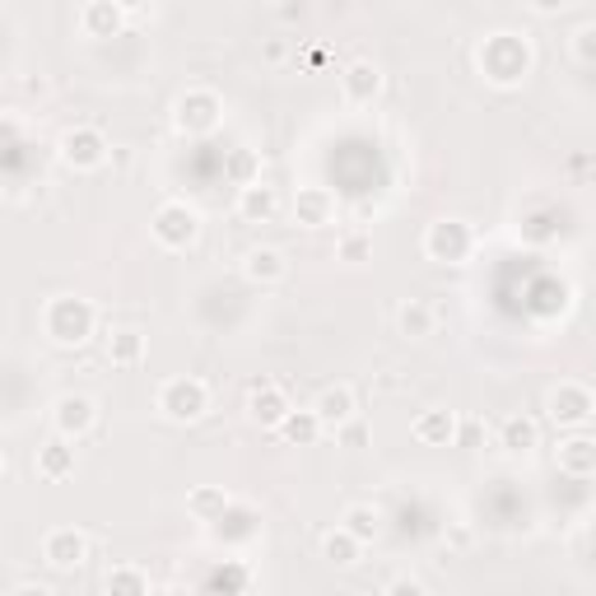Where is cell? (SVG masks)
Here are the masks:
<instances>
[{
  "instance_id": "1",
  "label": "cell",
  "mask_w": 596,
  "mask_h": 596,
  "mask_svg": "<svg viewBox=\"0 0 596 596\" xmlns=\"http://www.w3.org/2000/svg\"><path fill=\"white\" fill-rule=\"evenodd\" d=\"M475 71L484 75V84H494V90H522L526 75L536 71L532 33H517V29L484 33L475 48Z\"/></svg>"
},
{
  "instance_id": "2",
  "label": "cell",
  "mask_w": 596,
  "mask_h": 596,
  "mask_svg": "<svg viewBox=\"0 0 596 596\" xmlns=\"http://www.w3.org/2000/svg\"><path fill=\"white\" fill-rule=\"evenodd\" d=\"M38 326L56 349H84L98 336V307L80 294H52L42 303Z\"/></svg>"
},
{
  "instance_id": "3",
  "label": "cell",
  "mask_w": 596,
  "mask_h": 596,
  "mask_svg": "<svg viewBox=\"0 0 596 596\" xmlns=\"http://www.w3.org/2000/svg\"><path fill=\"white\" fill-rule=\"evenodd\" d=\"M172 126H178V136H187V140L215 136V130L224 126V98H219L210 84H187L178 103H172Z\"/></svg>"
},
{
  "instance_id": "4",
  "label": "cell",
  "mask_w": 596,
  "mask_h": 596,
  "mask_svg": "<svg viewBox=\"0 0 596 596\" xmlns=\"http://www.w3.org/2000/svg\"><path fill=\"white\" fill-rule=\"evenodd\" d=\"M154 410H159L168 425H196L210 410V387L196 378V373H178V378H164L154 391Z\"/></svg>"
},
{
  "instance_id": "5",
  "label": "cell",
  "mask_w": 596,
  "mask_h": 596,
  "mask_svg": "<svg viewBox=\"0 0 596 596\" xmlns=\"http://www.w3.org/2000/svg\"><path fill=\"white\" fill-rule=\"evenodd\" d=\"M56 159L71 172H98V168H107V159H113V140L90 122L65 126L61 140H56Z\"/></svg>"
},
{
  "instance_id": "6",
  "label": "cell",
  "mask_w": 596,
  "mask_h": 596,
  "mask_svg": "<svg viewBox=\"0 0 596 596\" xmlns=\"http://www.w3.org/2000/svg\"><path fill=\"white\" fill-rule=\"evenodd\" d=\"M149 238L159 242L164 252H187V248H196V238H201V210L187 206V201H164V206H154V215H149Z\"/></svg>"
},
{
  "instance_id": "7",
  "label": "cell",
  "mask_w": 596,
  "mask_h": 596,
  "mask_svg": "<svg viewBox=\"0 0 596 596\" xmlns=\"http://www.w3.org/2000/svg\"><path fill=\"white\" fill-rule=\"evenodd\" d=\"M480 238L475 229L467 224V219H433V224L425 229V257L438 261V266H467V261L475 257Z\"/></svg>"
},
{
  "instance_id": "8",
  "label": "cell",
  "mask_w": 596,
  "mask_h": 596,
  "mask_svg": "<svg viewBox=\"0 0 596 596\" xmlns=\"http://www.w3.org/2000/svg\"><path fill=\"white\" fill-rule=\"evenodd\" d=\"M545 415H550V425L555 429H583V425H592V415H596V391L583 378H564V383L550 387Z\"/></svg>"
},
{
  "instance_id": "9",
  "label": "cell",
  "mask_w": 596,
  "mask_h": 596,
  "mask_svg": "<svg viewBox=\"0 0 596 596\" xmlns=\"http://www.w3.org/2000/svg\"><path fill=\"white\" fill-rule=\"evenodd\" d=\"M52 429L71 443H84L94 429H98V401L84 391H61L52 401Z\"/></svg>"
},
{
  "instance_id": "10",
  "label": "cell",
  "mask_w": 596,
  "mask_h": 596,
  "mask_svg": "<svg viewBox=\"0 0 596 596\" xmlns=\"http://www.w3.org/2000/svg\"><path fill=\"white\" fill-rule=\"evenodd\" d=\"M90 536L80 532V526H52L48 536H42V564L52 573H75L90 564Z\"/></svg>"
},
{
  "instance_id": "11",
  "label": "cell",
  "mask_w": 596,
  "mask_h": 596,
  "mask_svg": "<svg viewBox=\"0 0 596 596\" xmlns=\"http://www.w3.org/2000/svg\"><path fill=\"white\" fill-rule=\"evenodd\" d=\"M555 467L568 480H596V438L583 429H568L555 443Z\"/></svg>"
},
{
  "instance_id": "12",
  "label": "cell",
  "mask_w": 596,
  "mask_h": 596,
  "mask_svg": "<svg viewBox=\"0 0 596 596\" xmlns=\"http://www.w3.org/2000/svg\"><path fill=\"white\" fill-rule=\"evenodd\" d=\"M383 84H387V75H383L378 61H349L341 71V98L349 107H373L383 94Z\"/></svg>"
},
{
  "instance_id": "13",
  "label": "cell",
  "mask_w": 596,
  "mask_h": 596,
  "mask_svg": "<svg viewBox=\"0 0 596 596\" xmlns=\"http://www.w3.org/2000/svg\"><path fill=\"white\" fill-rule=\"evenodd\" d=\"M294 410V401H290V391H284L280 383H252L248 387V419L257 429H280L284 425V415Z\"/></svg>"
},
{
  "instance_id": "14",
  "label": "cell",
  "mask_w": 596,
  "mask_h": 596,
  "mask_svg": "<svg viewBox=\"0 0 596 596\" xmlns=\"http://www.w3.org/2000/svg\"><path fill=\"white\" fill-rule=\"evenodd\" d=\"M80 33L107 42V38H122L126 33V6L122 0H84L80 6Z\"/></svg>"
},
{
  "instance_id": "15",
  "label": "cell",
  "mask_w": 596,
  "mask_h": 596,
  "mask_svg": "<svg viewBox=\"0 0 596 596\" xmlns=\"http://www.w3.org/2000/svg\"><path fill=\"white\" fill-rule=\"evenodd\" d=\"M457 429H461V419H457V410H448V406L419 410L415 425H410V433H415L419 448H452V443H457Z\"/></svg>"
},
{
  "instance_id": "16",
  "label": "cell",
  "mask_w": 596,
  "mask_h": 596,
  "mask_svg": "<svg viewBox=\"0 0 596 596\" xmlns=\"http://www.w3.org/2000/svg\"><path fill=\"white\" fill-rule=\"evenodd\" d=\"M75 467H80V452H75V443L71 438H48L38 452H33V471H38V480H48V484H61V480H71L75 475Z\"/></svg>"
},
{
  "instance_id": "17",
  "label": "cell",
  "mask_w": 596,
  "mask_h": 596,
  "mask_svg": "<svg viewBox=\"0 0 596 596\" xmlns=\"http://www.w3.org/2000/svg\"><path fill=\"white\" fill-rule=\"evenodd\" d=\"M242 275H248L257 290H275V284H284V275H290V257L271 248V242H261V248L242 252Z\"/></svg>"
},
{
  "instance_id": "18",
  "label": "cell",
  "mask_w": 596,
  "mask_h": 596,
  "mask_svg": "<svg viewBox=\"0 0 596 596\" xmlns=\"http://www.w3.org/2000/svg\"><path fill=\"white\" fill-rule=\"evenodd\" d=\"M313 406H317V415H322L326 433H336V429L349 425V419H359V396H355V387H349V383H331V387H322Z\"/></svg>"
},
{
  "instance_id": "19",
  "label": "cell",
  "mask_w": 596,
  "mask_h": 596,
  "mask_svg": "<svg viewBox=\"0 0 596 596\" xmlns=\"http://www.w3.org/2000/svg\"><path fill=\"white\" fill-rule=\"evenodd\" d=\"M294 224L299 229H331L336 224V196L326 187H299L294 191Z\"/></svg>"
},
{
  "instance_id": "20",
  "label": "cell",
  "mask_w": 596,
  "mask_h": 596,
  "mask_svg": "<svg viewBox=\"0 0 596 596\" xmlns=\"http://www.w3.org/2000/svg\"><path fill=\"white\" fill-rule=\"evenodd\" d=\"M275 215H280V191L266 178L238 187V219L242 224H271Z\"/></svg>"
},
{
  "instance_id": "21",
  "label": "cell",
  "mask_w": 596,
  "mask_h": 596,
  "mask_svg": "<svg viewBox=\"0 0 596 596\" xmlns=\"http://www.w3.org/2000/svg\"><path fill=\"white\" fill-rule=\"evenodd\" d=\"M499 448L508 452V457H526V452H536L541 448V425L532 415H503L499 419Z\"/></svg>"
},
{
  "instance_id": "22",
  "label": "cell",
  "mask_w": 596,
  "mask_h": 596,
  "mask_svg": "<svg viewBox=\"0 0 596 596\" xmlns=\"http://www.w3.org/2000/svg\"><path fill=\"white\" fill-rule=\"evenodd\" d=\"M284 443L290 448H317L322 443V433H326V425H322V415H317V406H294L290 415H284V425L275 429Z\"/></svg>"
},
{
  "instance_id": "23",
  "label": "cell",
  "mask_w": 596,
  "mask_h": 596,
  "mask_svg": "<svg viewBox=\"0 0 596 596\" xmlns=\"http://www.w3.org/2000/svg\"><path fill=\"white\" fill-rule=\"evenodd\" d=\"M103 355H107V364H113V368H136V364H145V331H136V326L107 331Z\"/></svg>"
},
{
  "instance_id": "24",
  "label": "cell",
  "mask_w": 596,
  "mask_h": 596,
  "mask_svg": "<svg viewBox=\"0 0 596 596\" xmlns=\"http://www.w3.org/2000/svg\"><path fill=\"white\" fill-rule=\"evenodd\" d=\"M229 508H233V499H229L224 484H191L187 490V513L196 522H224Z\"/></svg>"
},
{
  "instance_id": "25",
  "label": "cell",
  "mask_w": 596,
  "mask_h": 596,
  "mask_svg": "<svg viewBox=\"0 0 596 596\" xmlns=\"http://www.w3.org/2000/svg\"><path fill=\"white\" fill-rule=\"evenodd\" d=\"M433 326H438L433 303H425V299H401V307H396V331H401L406 341H429Z\"/></svg>"
},
{
  "instance_id": "26",
  "label": "cell",
  "mask_w": 596,
  "mask_h": 596,
  "mask_svg": "<svg viewBox=\"0 0 596 596\" xmlns=\"http://www.w3.org/2000/svg\"><path fill=\"white\" fill-rule=\"evenodd\" d=\"M359 555H364V541H359L355 532H345L341 522L322 536V560H326L331 568H355V564H359Z\"/></svg>"
},
{
  "instance_id": "27",
  "label": "cell",
  "mask_w": 596,
  "mask_h": 596,
  "mask_svg": "<svg viewBox=\"0 0 596 596\" xmlns=\"http://www.w3.org/2000/svg\"><path fill=\"white\" fill-rule=\"evenodd\" d=\"M103 592L107 596H149L154 583H149V573L140 564H117V568H107Z\"/></svg>"
},
{
  "instance_id": "28",
  "label": "cell",
  "mask_w": 596,
  "mask_h": 596,
  "mask_svg": "<svg viewBox=\"0 0 596 596\" xmlns=\"http://www.w3.org/2000/svg\"><path fill=\"white\" fill-rule=\"evenodd\" d=\"M341 526H345V532H355L364 545H373V541L383 536V513L373 503H349L345 513H341Z\"/></svg>"
},
{
  "instance_id": "29",
  "label": "cell",
  "mask_w": 596,
  "mask_h": 596,
  "mask_svg": "<svg viewBox=\"0 0 596 596\" xmlns=\"http://www.w3.org/2000/svg\"><path fill=\"white\" fill-rule=\"evenodd\" d=\"M336 261H349V266H359V261H373V238L364 229H349L336 238Z\"/></svg>"
},
{
  "instance_id": "30",
  "label": "cell",
  "mask_w": 596,
  "mask_h": 596,
  "mask_svg": "<svg viewBox=\"0 0 596 596\" xmlns=\"http://www.w3.org/2000/svg\"><path fill=\"white\" fill-rule=\"evenodd\" d=\"M229 178H233L238 187L257 182V178H261V154H257V149H248V145H238V149L229 154Z\"/></svg>"
},
{
  "instance_id": "31",
  "label": "cell",
  "mask_w": 596,
  "mask_h": 596,
  "mask_svg": "<svg viewBox=\"0 0 596 596\" xmlns=\"http://www.w3.org/2000/svg\"><path fill=\"white\" fill-rule=\"evenodd\" d=\"M568 48H573V56H578L583 65H596V24H583V29H573Z\"/></svg>"
},
{
  "instance_id": "32",
  "label": "cell",
  "mask_w": 596,
  "mask_h": 596,
  "mask_svg": "<svg viewBox=\"0 0 596 596\" xmlns=\"http://www.w3.org/2000/svg\"><path fill=\"white\" fill-rule=\"evenodd\" d=\"M383 592H396V596H425L429 583L419 578V573H391V578L383 583Z\"/></svg>"
},
{
  "instance_id": "33",
  "label": "cell",
  "mask_w": 596,
  "mask_h": 596,
  "mask_svg": "<svg viewBox=\"0 0 596 596\" xmlns=\"http://www.w3.org/2000/svg\"><path fill=\"white\" fill-rule=\"evenodd\" d=\"M568 6H573V0H526V10L541 14V19H555V14H564Z\"/></svg>"
},
{
  "instance_id": "34",
  "label": "cell",
  "mask_w": 596,
  "mask_h": 596,
  "mask_svg": "<svg viewBox=\"0 0 596 596\" xmlns=\"http://www.w3.org/2000/svg\"><path fill=\"white\" fill-rule=\"evenodd\" d=\"M284 56H290V42H284V38H271L266 48H261V61H266V65H284Z\"/></svg>"
},
{
  "instance_id": "35",
  "label": "cell",
  "mask_w": 596,
  "mask_h": 596,
  "mask_svg": "<svg viewBox=\"0 0 596 596\" xmlns=\"http://www.w3.org/2000/svg\"><path fill=\"white\" fill-rule=\"evenodd\" d=\"M480 438H484V429H480V419H467V425L457 429V443L461 448H480Z\"/></svg>"
},
{
  "instance_id": "36",
  "label": "cell",
  "mask_w": 596,
  "mask_h": 596,
  "mask_svg": "<svg viewBox=\"0 0 596 596\" xmlns=\"http://www.w3.org/2000/svg\"><path fill=\"white\" fill-rule=\"evenodd\" d=\"M6 596H52V587L48 583H14Z\"/></svg>"
},
{
  "instance_id": "37",
  "label": "cell",
  "mask_w": 596,
  "mask_h": 596,
  "mask_svg": "<svg viewBox=\"0 0 596 596\" xmlns=\"http://www.w3.org/2000/svg\"><path fill=\"white\" fill-rule=\"evenodd\" d=\"M280 19H290V24H294V19H303V6H284Z\"/></svg>"
}]
</instances>
